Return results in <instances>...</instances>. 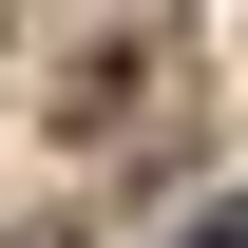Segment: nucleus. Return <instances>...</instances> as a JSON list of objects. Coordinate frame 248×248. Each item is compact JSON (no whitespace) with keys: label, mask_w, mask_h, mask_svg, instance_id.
<instances>
[{"label":"nucleus","mask_w":248,"mask_h":248,"mask_svg":"<svg viewBox=\"0 0 248 248\" xmlns=\"http://www.w3.org/2000/svg\"><path fill=\"white\" fill-rule=\"evenodd\" d=\"M191 248H248V191H229V210H210V229H191Z\"/></svg>","instance_id":"f257e3e1"},{"label":"nucleus","mask_w":248,"mask_h":248,"mask_svg":"<svg viewBox=\"0 0 248 248\" xmlns=\"http://www.w3.org/2000/svg\"><path fill=\"white\" fill-rule=\"evenodd\" d=\"M0 19H19V0H0Z\"/></svg>","instance_id":"f03ea898"}]
</instances>
